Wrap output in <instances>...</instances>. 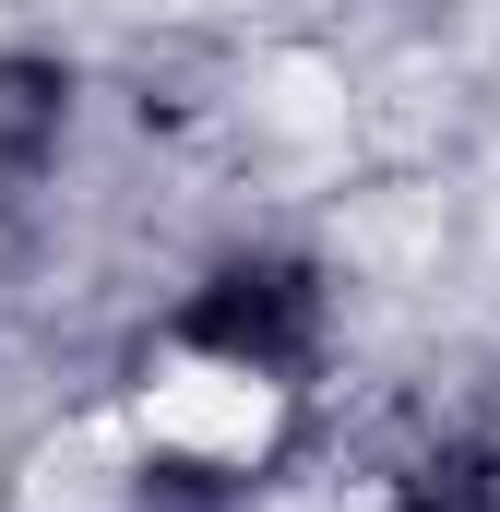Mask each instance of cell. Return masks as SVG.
Returning <instances> with one entry per match:
<instances>
[{"instance_id":"obj_1","label":"cell","mask_w":500,"mask_h":512,"mask_svg":"<svg viewBox=\"0 0 500 512\" xmlns=\"http://www.w3.org/2000/svg\"><path fill=\"white\" fill-rule=\"evenodd\" d=\"M179 346H203L227 370H310V346H322V274L310 262H227L179 310Z\"/></svg>"},{"instance_id":"obj_2","label":"cell","mask_w":500,"mask_h":512,"mask_svg":"<svg viewBox=\"0 0 500 512\" xmlns=\"http://www.w3.org/2000/svg\"><path fill=\"white\" fill-rule=\"evenodd\" d=\"M60 120H72V72L60 60H0V167H36L48 143H60Z\"/></svg>"},{"instance_id":"obj_3","label":"cell","mask_w":500,"mask_h":512,"mask_svg":"<svg viewBox=\"0 0 500 512\" xmlns=\"http://www.w3.org/2000/svg\"><path fill=\"white\" fill-rule=\"evenodd\" d=\"M393 512H500V453H477V441L429 453V465L405 477V501H393Z\"/></svg>"}]
</instances>
